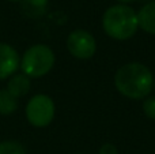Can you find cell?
<instances>
[{
	"label": "cell",
	"mask_w": 155,
	"mask_h": 154,
	"mask_svg": "<svg viewBox=\"0 0 155 154\" xmlns=\"http://www.w3.org/2000/svg\"><path fill=\"white\" fill-rule=\"evenodd\" d=\"M114 87L129 100H144L153 92L154 75L146 64L131 62L121 65L114 74Z\"/></svg>",
	"instance_id": "cell-1"
},
{
	"label": "cell",
	"mask_w": 155,
	"mask_h": 154,
	"mask_svg": "<svg viewBox=\"0 0 155 154\" xmlns=\"http://www.w3.org/2000/svg\"><path fill=\"white\" fill-rule=\"evenodd\" d=\"M102 29L105 34L113 40H129L139 30L137 12L131 5H110L102 15Z\"/></svg>",
	"instance_id": "cell-2"
},
{
	"label": "cell",
	"mask_w": 155,
	"mask_h": 154,
	"mask_svg": "<svg viewBox=\"0 0 155 154\" xmlns=\"http://www.w3.org/2000/svg\"><path fill=\"white\" fill-rule=\"evenodd\" d=\"M56 56L52 48L45 44H35L25 51L21 57L22 74L31 78H42L53 68Z\"/></svg>",
	"instance_id": "cell-3"
},
{
	"label": "cell",
	"mask_w": 155,
	"mask_h": 154,
	"mask_svg": "<svg viewBox=\"0 0 155 154\" xmlns=\"http://www.w3.org/2000/svg\"><path fill=\"white\" fill-rule=\"evenodd\" d=\"M27 122L37 128L49 126L54 119L56 105L46 94H35L29 100L25 109Z\"/></svg>",
	"instance_id": "cell-4"
},
{
	"label": "cell",
	"mask_w": 155,
	"mask_h": 154,
	"mask_svg": "<svg viewBox=\"0 0 155 154\" xmlns=\"http://www.w3.org/2000/svg\"><path fill=\"white\" fill-rule=\"evenodd\" d=\"M67 49L75 59L88 60L97 52V41L90 32L76 29L67 37Z\"/></svg>",
	"instance_id": "cell-5"
},
{
	"label": "cell",
	"mask_w": 155,
	"mask_h": 154,
	"mask_svg": "<svg viewBox=\"0 0 155 154\" xmlns=\"http://www.w3.org/2000/svg\"><path fill=\"white\" fill-rule=\"evenodd\" d=\"M21 65V56L18 51L10 44L0 42V81L16 74Z\"/></svg>",
	"instance_id": "cell-6"
},
{
	"label": "cell",
	"mask_w": 155,
	"mask_h": 154,
	"mask_svg": "<svg viewBox=\"0 0 155 154\" xmlns=\"http://www.w3.org/2000/svg\"><path fill=\"white\" fill-rule=\"evenodd\" d=\"M137 23L143 32L155 35V0L147 2L137 11Z\"/></svg>",
	"instance_id": "cell-7"
},
{
	"label": "cell",
	"mask_w": 155,
	"mask_h": 154,
	"mask_svg": "<svg viewBox=\"0 0 155 154\" xmlns=\"http://www.w3.org/2000/svg\"><path fill=\"white\" fill-rule=\"evenodd\" d=\"M30 87H31V81H30L29 76H26L22 72L14 74L12 76L8 78L7 90L15 98L25 97V95L30 92Z\"/></svg>",
	"instance_id": "cell-8"
},
{
	"label": "cell",
	"mask_w": 155,
	"mask_h": 154,
	"mask_svg": "<svg viewBox=\"0 0 155 154\" xmlns=\"http://www.w3.org/2000/svg\"><path fill=\"white\" fill-rule=\"evenodd\" d=\"M21 10L27 18L38 19L45 15L48 10V0H22Z\"/></svg>",
	"instance_id": "cell-9"
},
{
	"label": "cell",
	"mask_w": 155,
	"mask_h": 154,
	"mask_svg": "<svg viewBox=\"0 0 155 154\" xmlns=\"http://www.w3.org/2000/svg\"><path fill=\"white\" fill-rule=\"evenodd\" d=\"M18 109V98H15L7 89H0V115H12Z\"/></svg>",
	"instance_id": "cell-10"
},
{
	"label": "cell",
	"mask_w": 155,
	"mask_h": 154,
	"mask_svg": "<svg viewBox=\"0 0 155 154\" xmlns=\"http://www.w3.org/2000/svg\"><path fill=\"white\" fill-rule=\"evenodd\" d=\"M0 154H26V149L16 141H3L0 142Z\"/></svg>",
	"instance_id": "cell-11"
},
{
	"label": "cell",
	"mask_w": 155,
	"mask_h": 154,
	"mask_svg": "<svg viewBox=\"0 0 155 154\" xmlns=\"http://www.w3.org/2000/svg\"><path fill=\"white\" fill-rule=\"evenodd\" d=\"M143 113L151 120H155V95H148L143 100Z\"/></svg>",
	"instance_id": "cell-12"
},
{
	"label": "cell",
	"mask_w": 155,
	"mask_h": 154,
	"mask_svg": "<svg viewBox=\"0 0 155 154\" xmlns=\"http://www.w3.org/2000/svg\"><path fill=\"white\" fill-rule=\"evenodd\" d=\"M98 154H118V150L113 143L106 142V143H104L101 147H99Z\"/></svg>",
	"instance_id": "cell-13"
},
{
	"label": "cell",
	"mask_w": 155,
	"mask_h": 154,
	"mask_svg": "<svg viewBox=\"0 0 155 154\" xmlns=\"http://www.w3.org/2000/svg\"><path fill=\"white\" fill-rule=\"evenodd\" d=\"M117 2H118V4H125V5H128V4H131V3L136 2V0H117Z\"/></svg>",
	"instance_id": "cell-14"
},
{
	"label": "cell",
	"mask_w": 155,
	"mask_h": 154,
	"mask_svg": "<svg viewBox=\"0 0 155 154\" xmlns=\"http://www.w3.org/2000/svg\"><path fill=\"white\" fill-rule=\"evenodd\" d=\"M153 90L155 92V76H154V86H153Z\"/></svg>",
	"instance_id": "cell-15"
},
{
	"label": "cell",
	"mask_w": 155,
	"mask_h": 154,
	"mask_svg": "<svg viewBox=\"0 0 155 154\" xmlns=\"http://www.w3.org/2000/svg\"><path fill=\"white\" fill-rule=\"evenodd\" d=\"M10 2H22V0H10Z\"/></svg>",
	"instance_id": "cell-16"
},
{
	"label": "cell",
	"mask_w": 155,
	"mask_h": 154,
	"mask_svg": "<svg viewBox=\"0 0 155 154\" xmlns=\"http://www.w3.org/2000/svg\"><path fill=\"white\" fill-rule=\"evenodd\" d=\"M148 2H153V0H148Z\"/></svg>",
	"instance_id": "cell-17"
}]
</instances>
